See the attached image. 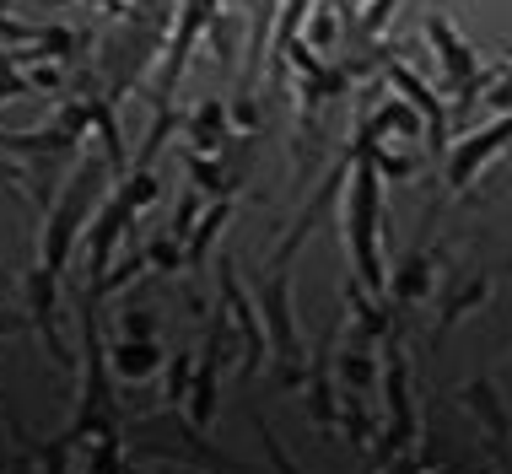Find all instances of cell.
<instances>
[{
	"label": "cell",
	"instance_id": "obj_1",
	"mask_svg": "<svg viewBox=\"0 0 512 474\" xmlns=\"http://www.w3.org/2000/svg\"><path fill=\"white\" fill-rule=\"evenodd\" d=\"M378 124L372 114H362L356 124V162H351V200H345V237H351V259L356 275H362L367 291H383L389 275H383V254H378V227H383V189H378Z\"/></svg>",
	"mask_w": 512,
	"mask_h": 474
},
{
	"label": "cell",
	"instance_id": "obj_2",
	"mask_svg": "<svg viewBox=\"0 0 512 474\" xmlns=\"http://www.w3.org/2000/svg\"><path fill=\"white\" fill-rule=\"evenodd\" d=\"M103 189H108V162H98V157L81 162V173L60 189V200H54V211L44 221V248H38L44 270H54V275L65 270V259L76 248V232L92 221V211H103Z\"/></svg>",
	"mask_w": 512,
	"mask_h": 474
},
{
	"label": "cell",
	"instance_id": "obj_3",
	"mask_svg": "<svg viewBox=\"0 0 512 474\" xmlns=\"http://www.w3.org/2000/svg\"><path fill=\"white\" fill-rule=\"evenodd\" d=\"M507 146H512V114L491 119L486 130H464V141L448 151V184H453V189L475 184V178L486 173V167L502 157Z\"/></svg>",
	"mask_w": 512,
	"mask_h": 474
},
{
	"label": "cell",
	"instance_id": "obj_4",
	"mask_svg": "<svg viewBox=\"0 0 512 474\" xmlns=\"http://www.w3.org/2000/svg\"><path fill=\"white\" fill-rule=\"evenodd\" d=\"M389 87H394L399 97H405V103L415 108V114H421V124H426V141H432L437 151L448 146V119H453V114H448V103H442V97H437L432 87H426V81L410 71V65L389 60Z\"/></svg>",
	"mask_w": 512,
	"mask_h": 474
},
{
	"label": "cell",
	"instance_id": "obj_5",
	"mask_svg": "<svg viewBox=\"0 0 512 474\" xmlns=\"http://www.w3.org/2000/svg\"><path fill=\"white\" fill-rule=\"evenodd\" d=\"M189 135H195V151H205V157L227 146V103H221V97L200 103L195 114H189Z\"/></svg>",
	"mask_w": 512,
	"mask_h": 474
},
{
	"label": "cell",
	"instance_id": "obj_6",
	"mask_svg": "<svg viewBox=\"0 0 512 474\" xmlns=\"http://www.w3.org/2000/svg\"><path fill=\"white\" fill-rule=\"evenodd\" d=\"M227 216H232V205H227V200H221V205H211V211H205L200 232L189 237V248H184V259H189V264H200V259H205V248H211V237H216L221 227H227Z\"/></svg>",
	"mask_w": 512,
	"mask_h": 474
},
{
	"label": "cell",
	"instance_id": "obj_7",
	"mask_svg": "<svg viewBox=\"0 0 512 474\" xmlns=\"http://www.w3.org/2000/svg\"><path fill=\"white\" fill-rule=\"evenodd\" d=\"M146 367H157V351H146V340H135V345H119V372H146Z\"/></svg>",
	"mask_w": 512,
	"mask_h": 474
},
{
	"label": "cell",
	"instance_id": "obj_8",
	"mask_svg": "<svg viewBox=\"0 0 512 474\" xmlns=\"http://www.w3.org/2000/svg\"><path fill=\"white\" fill-rule=\"evenodd\" d=\"M27 329V318H17V313H0V334H22Z\"/></svg>",
	"mask_w": 512,
	"mask_h": 474
},
{
	"label": "cell",
	"instance_id": "obj_9",
	"mask_svg": "<svg viewBox=\"0 0 512 474\" xmlns=\"http://www.w3.org/2000/svg\"><path fill=\"white\" fill-rule=\"evenodd\" d=\"M0 286H6V270H0Z\"/></svg>",
	"mask_w": 512,
	"mask_h": 474
}]
</instances>
